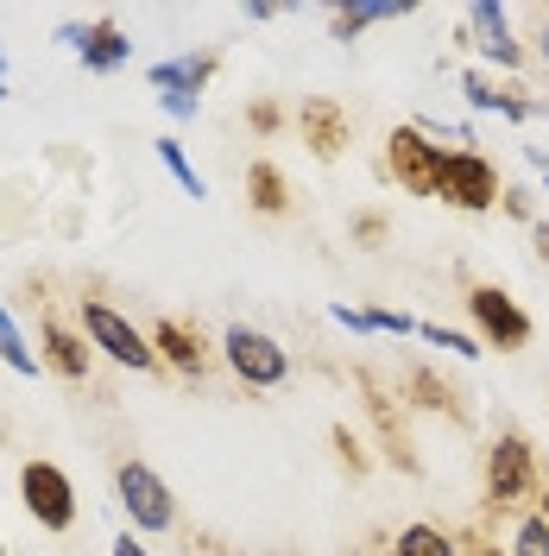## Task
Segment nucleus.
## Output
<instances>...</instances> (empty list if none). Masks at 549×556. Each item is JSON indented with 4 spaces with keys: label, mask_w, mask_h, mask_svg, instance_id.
<instances>
[{
    "label": "nucleus",
    "mask_w": 549,
    "mask_h": 556,
    "mask_svg": "<svg viewBox=\"0 0 549 556\" xmlns=\"http://www.w3.org/2000/svg\"><path fill=\"white\" fill-rule=\"evenodd\" d=\"M512 556H549V519H544V513L518 519V531H512Z\"/></svg>",
    "instance_id": "obj_23"
},
{
    "label": "nucleus",
    "mask_w": 549,
    "mask_h": 556,
    "mask_svg": "<svg viewBox=\"0 0 549 556\" xmlns=\"http://www.w3.org/2000/svg\"><path fill=\"white\" fill-rule=\"evenodd\" d=\"M297 134H304V146L316 152V159H342V146H347V114L329 96H309V102H297Z\"/></svg>",
    "instance_id": "obj_14"
},
{
    "label": "nucleus",
    "mask_w": 549,
    "mask_h": 556,
    "mask_svg": "<svg viewBox=\"0 0 549 556\" xmlns=\"http://www.w3.org/2000/svg\"><path fill=\"white\" fill-rule=\"evenodd\" d=\"M531 493H537V450H531V437L506 430V437L486 450V506H493V513H512Z\"/></svg>",
    "instance_id": "obj_2"
},
{
    "label": "nucleus",
    "mask_w": 549,
    "mask_h": 556,
    "mask_svg": "<svg viewBox=\"0 0 549 556\" xmlns=\"http://www.w3.org/2000/svg\"><path fill=\"white\" fill-rule=\"evenodd\" d=\"M417 7L411 0H360V7H335L329 13V38H360L367 26H385V20H411Z\"/></svg>",
    "instance_id": "obj_16"
},
{
    "label": "nucleus",
    "mask_w": 549,
    "mask_h": 556,
    "mask_svg": "<svg viewBox=\"0 0 549 556\" xmlns=\"http://www.w3.org/2000/svg\"><path fill=\"white\" fill-rule=\"evenodd\" d=\"M461 96L481 108V114H506V121H537L544 108L524 102V89H499L486 70H461Z\"/></svg>",
    "instance_id": "obj_15"
},
{
    "label": "nucleus",
    "mask_w": 549,
    "mask_h": 556,
    "mask_svg": "<svg viewBox=\"0 0 549 556\" xmlns=\"http://www.w3.org/2000/svg\"><path fill=\"white\" fill-rule=\"evenodd\" d=\"M354 235H360L367 247H379V241H385V215H360V222H354Z\"/></svg>",
    "instance_id": "obj_29"
},
{
    "label": "nucleus",
    "mask_w": 549,
    "mask_h": 556,
    "mask_svg": "<svg viewBox=\"0 0 549 556\" xmlns=\"http://www.w3.org/2000/svg\"><path fill=\"white\" fill-rule=\"evenodd\" d=\"M152 348H158V367H171V374H183V380H203L208 361H215V348L203 342V329L183 323V316H158Z\"/></svg>",
    "instance_id": "obj_9"
},
{
    "label": "nucleus",
    "mask_w": 549,
    "mask_h": 556,
    "mask_svg": "<svg viewBox=\"0 0 549 556\" xmlns=\"http://www.w3.org/2000/svg\"><path fill=\"white\" fill-rule=\"evenodd\" d=\"M367 316H373L379 336H417V323H411L405 311H367Z\"/></svg>",
    "instance_id": "obj_25"
},
{
    "label": "nucleus",
    "mask_w": 549,
    "mask_h": 556,
    "mask_svg": "<svg viewBox=\"0 0 549 556\" xmlns=\"http://www.w3.org/2000/svg\"><path fill=\"white\" fill-rule=\"evenodd\" d=\"M329 316L342 323L347 336H373V316H367V311H347V304H335V311H329Z\"/></svg>",
    "instance_id": "obj_27"
},
{
    "label": "nucleus",
    "mask_w": 549,
    "mask_h": 556,
    "mask_svg": "<svg viewBox=\"0 0 549 556\" xmlns=\"http://www.w3.org/2000/svg\"><path fill=\"white\" fill-rule=\"evenodd\" d=\"M443 159H448V146H436L430 127H392V139H385V172L398 177L411 197H436Z\"/></svg>",
    "instance_id": "obj_4"
},
{
    "label": "nucleus",
    "mask_w": 549,
    "mask_h": 556,
    "mask_svg": "<svg viewBox=\"0 0 549 556\" xmlns=\"http://www.w3.org/2000/svg\"><path fill=\"white\" fill-rule=\"evenodd\" d=\"M398 556H461V544L436 531V525H405L398 531Z\"/></svg>",
    "instance_id": "obj_19"
},
{
    "label": "nucleus",
    "mask_w": 549,
    "mask_h": 556,
    "mask_svg": "<svg viewBox=\"0 0 549 556\" xmlns=\"http://www.w3.org/2000/svg\"><path fill=\"white\" fill-rule=\"evenodd\" d=\"M537 51H544V64H549V20H544V33H537Z\"/></svg>",
    "instance_id": "obj_34"
},
{
    "label": "nucleus",
    "mask_w": 549,
    "mask_h": 556,
    "mask_svg": "<svg viewBox=\"0 0 549 556\" xmlns=\"http://www.w3.org/2000/svg\"><path fill=\"white\" fill-rule=\"evenodd\" d=\"M0 361H7L13 374H26V380L38 374V354L26 348V336H20V323H13V311H7V304H0Z\"/></svg>",
    "instance_id": "obj_20"
},
{
    "label": "nucleus",
    "mask_w": 549,
    "mask_h": 556,
    "mask_svg": "<svg viewBox=\"0 0 549 556\" xmlns=\"http://www.w3.org/2000/svg\"><path fill=\"white\" fill-rule=\"evenodd\" d=\"M20 500H26L33 525H44V531H69L76 525V486H69V475L58 462H26L20 468Z\"/></svg>",
    "instance_id": "obj_7"
},
{
    "label": "nucleus",
    "mask_w": 549,
    "mask_h": 556,
    "mask_svg": "<svg viewBox=\"0 0 549 556\" xmlns=\"http://www.w3.org/2000/svg\"><path fill=\"white\" fill-rule=\"evenodd\" d=\"M114 493H120L127 519H133L145 538H158V531H171L177 525V500H171V486H165L158 468H145V462H120V468H114Z\"/></svg>",
    "instance_id": "obj_3"
},
{
    "label": "nucleus",
    "mask_w": 549,
    "mask_h": 556,
    "mask_svg": "<svg viewBox=\"0 0 549 556\" xmlns=\"http://www.w3.org/2000/svg\"><path fill=\"white\" fill-rule=\"evenodd\" d=\"M152 152H158V165H165V172H171L177 184H183V197H196V203H203V197H208V177L196 172L190 159H183V146H177V139L165 134V139H152Z\"/></svg>",
    "instance_id": "obj_18"
},
{
    "label": "nucleus",
    "mask_w": 549,
    "mask_h": 556,
    "mask_svg": "<svg viewBox=\"0 0 549 556\" xmlns=\"http://www.w3.org/2000/svg\"><path fill=\"white\" fill-rule=\"evenodd\" d=\"M0 102H7V51H0Z\"/></svg>",
    "instance_id": "obj_35"
},
{
    "label": "nucleus",
    "mask_w": 549,
    "mask_h": 556,
    "mask_svg": "<svg viewBox=\"0 0 549 556\" xmlns=\"http://www.w3.org/2000/svg\"><path fill=\"white\" fill-rule=\"evenodd\" d=\"M246 203L259 208V215H284L291 208V184H284V172H278L272 159L246 165Z\"/></svg>",
    "instance_id": "obj_17"
},
{
    "label": "nucleus",
    "mask_w": 549,
    "mask_h": 556,
    "mask_svg": "<svg viewBox=\"0 0 549 556\" xmlns=\"http://www.w3.org/2000/svg\"><path fill=\"white\" fill-rule=\"evenodd\" d=\"M38 367H51L58 380H89V361H95V348H89V336L82 329H69V323H58V316H44L38 323Z\"/></svg>",
    "instance_id": "obj_12"
},
{
    "label": "nucleus",
    "mask_w": 549,
    "mask_h": 556,
    "mask_svg": "<svg viewBox=\"0 0 549 556\" xmlns=\"http://www.w3.org/2000/svg\"><path fill=\"white\" fill-rule=\"evenodd\" d=\"M531 241H537V260H549V222H531Z\"/></svg>",
    "instance_id": "obj_32"
},
{
    "label": "nucleus",
    "mask_w": 549,
    "mask_h": 556,
    "mask_svg": "<svg viewBox=\"0 0 549 556\" xmlns=\"http://www.w3.org/2000/svg\"><path fill=\"white\" fill-rule=\"evenodd\" d=\"M221 70L215 51H183V58H158V64H145V83L158 89V96H196L203 102L208 76Z\"/></svg>",
    "instance_id": "obj_13"
},
{
    "label": "nucleus",
    "mask_w": 549,
    "mask_h": 556,
    "mask_svg": "<svg viewBox=\"0 0 549 556\" xmlns=\"http://www.w3.org/2000/svg\"><path fill=\"white\" fill-rule=\"evenodd\" d=\"M246 121H253V134H278V127H284V108L278 102H253L246 108Z\"/></svg>",
    "instance_id": "obj_24"
},
{
    "label": "nucleus",
    "mask_w": 549,
    "mask_h": 556,
    "mask_svg": "<svg viewBox=\"0 0 549 556\" xmlns=\"http://www.w3.org/2000/svg\"><path fill=\"white\" fill-rule=\"evenodd\" d=\"M114 556H152V551L139 544V531H127V538H114Z\"/></svg>",
    "instance_id": "obj_31"
},
{
    "label": "nucleus",
    "mask_w": 549,
    "mask_h": 556,
    "mask_svg": "<svg viewBox=\"0 0 549 556\" xmlns=\"http://www.w3.org/2000/svg\"><path fill=\"white\" fill-rule=\"evenodd\" d=\"M468 45L481 51L486 64H499V70L524 64V45L512 38V13H506L499 0H474V7H468Z\"/></svg>",
    "instance_id": "obj_10"
},
{
    "label": "nucleus",
    "mask_w": 549,
    "mask_h": 556,
    "mask_svg": "<svg viewBox=\"0 0 549 556\" xmlns=\"http://www.w3.org/2000/svg\"><path fill=\"white\" fill-rule=\"evenodd\" d=\"M417 336H423L430 348H448L455 361H481V354H486L474 336H461V329H443V323H417Z\"/></svg>",
    "instance_id": "obj_21"
},
{
    "label": "nucleus",
    "mask_w": 549,
    "mask_h": 556,
    "mask_svg": "<svg viewBox=\"0 0 549 556\" xmlns=\"http://www.w3.org/2000/svg\"><path fill=\"white\" fill-rule=\"evenodd\" d=\"M82 336H89V348H102L114 367H127V374H152L158 367V348L145 342L107 298H82Z\"/></svg>",
    "instance_id": "obj_1"
},
{
    "label": "nucleus",
    "mask_w": 549,
    "mask_h": 556,
    "mask_svg": "<svg viewBox=\"0 0 549 556\" xmlns=\"http://www.w3.org/2000/svg\"><path fill=\"white\" fill-rule=\"evenodd\" d=\"M58 45H76L82 70H95V76H107V70H120L127 58H133V45H127V33H120V20H95V26H64V33H58Z\"/></svg>",
    "instance_id": "obj_11"
},
{
    "label": "nucleus",
    "mask_w": 549,
    "mask_h": 556,
    "mask_svg": "<svg viewBox=\"0 0 549 556\" xmlns=\"http://www.w3.org/2000/svg\"><path fill=\"white\" fill-rule=\"evenodd\" d=\"M0 556H7V538H0Z\"/></svg>",
    "instance_id": "obj_36"
},
{
    "label": "nucleus",
    "mask_w": 549,
    "mask_h": 556,
    "mask_svg": "<svg viewBox=\"0 0 549 556\" xmlns=\"http://www.w3.org/2000/svg\"><path fill=\"white\" fill-rule=\"evenodd\" d=\"M335 450H342V462L354 468V475L367 468V455H360V443H354V430H347V424H335Z\"/></svg>",
    "instance_id": "obj_26"
},
{
    "label": "nucleus",
    "mask_w": 549,
    "mask_h": 556,
    "mask_svg": "<svg viewBox=\"0 0 549 556\" xmlns=\"http://www.w3.org/2000/svg\"><path fill=\"white\" fill-rule=\"evenodd\" d=\"M411 392H417V405H430V412H461V392L443 386L436 374H423V367L411 374Z\"/></svg>",
    "instance_id": "obj_22"
},
{
    "label": "nucleus",
    "mask_w": 549,
    "mask_h": 556,
    "mask_svg": "<svg viewBox=\"0 0 549 556\" xmlns=\"http://www.w3.org/2000/svg\"><path fill=\"white\" fill-rule=\"evenodd\" d=\"M531 165H537V172H544V184H549V152H537V146H531Z\"/></svg>",
    "instance_id": "obj_33"
},
{
    "label": "nucleus",
    "mask_w": 549,
    "mask_h": 556,
    "mask_svg": "<svg viewBox=\"0 0 549 556\" xmlns=\"http://www.w3.org/2000/svg\"><path fill=\"white\" fill-rule=\"evenodd\" d=\"M158 108H165L171 121H196V114H203V102H196V96H158Z\"/></svg>",
    "instance_id": "obj_28"
},
{
    "label": "nucleus",
    "mask_w": 549,
    "mask_h": 556,
    "mask_svg": "<svg viewBox=\"0 0 549 556\" xmlns=\"http://www.w3.org/2000/svg\"><path fill=\"white\" fill-rule=\"evenodd\" d=\"M468 316H474L481 342L499 348V354H512V348L531 342V316L518 311V298H506L499 285H474V291H468Z\"/></svg>",
    "instance_id": "obj_8"
},
{
    "label": "nucleus",
    "mask_w": 549,
    "mask_h": 556,
    "mask_svg": "<svg viewBox=\"0 0 549 556\" xmlns=\"http://www.w3.org/2000/svg\"><path fill=\"white\" fill-rule=\"evenodd\" d=\"M499 203H506V215H518V222H531V215H537V208H531V190H506Z\"/></svg>",
    "instance_id": "obj_30"
},
{
    "label": "nucleus",
    "mask_w": 549,
    "mask_h": 556,
    "mask_svg": "<svg viewBox=\"0 0 549 556\" xmlns=\"http://www.w3.org/2000/svg\"><path fill=\"white\" fill-rule=\"evenodd\" d=\"M221 354H228V367H234V380H241V386L272 392V386L291 380V354H284L266 329H246V323H234V329L221 336Z\"/></svg>",
    "instance_id": "obj_6"
},
{
    "label": "nucleus",
    "mask_w": 549,
    "mask_h": 556,
    "mask_svg": "<svg viewBox=\"0 0 549 556\" xmlns=\"http://www.w3.org/2000/svg\"><path fill=\"white\" fill-rule=\"evenodd\" d=\"M436 197L448 208H468V215H486V208L506 197V184L493 172V159H481L474 146H461V152H448L443 159V184H436Z\"/></svg>",
    "instance_id": "obj_5"
}]
</instances>
